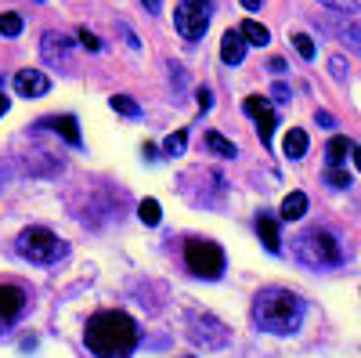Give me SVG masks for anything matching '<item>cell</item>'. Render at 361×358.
Listing matches in <instances>:
<instances>
[{
    "label": "cell",
    "instance_id": "11",
    "mask_svg": "<svg viewBox=\"0 0 361 358\" xmlns=\"http://www.w3.org/2000/svg\"><path fill=\"white\" fill-rule=\"evenodd\" d=\"M217 326H221V322H217L214 315H202V318L195 315V318H192V340H199L202 347H224V344H228V337L209 333V330H217Z\"/></svg>",
    "mask_w": 361,
    "mask_h": 358
},
{
    "label": "cell",
    "instance_id": "13",
    "mask_svg": "<svg viewBox=\"0 0 361 358\" xmlns=\"http://www.w3.org/2000/svg\"><path fill=\"white\" fill-rule=\"evenodd\" d=\"M221 58L228 66H238L246 58V40H243V33H235V29H228V33L221 37Z\"/></svg>",
    "mask_w": 361,
    "mask_h": 358
},
{
    "label": "cell",
    "instance_id": "6",
    "mask_svg": "<svg viewBox=\"0 0 361 358\" xmlns=\"http://www.w3.org/2000/svg\"><path fill=\"white\" fill-rule=\"evenodd\" d=\"M209 15H214V0H185L173 11V25L185 40H202L209 29Z\"/></svg>",
    "mask_w": 361,
    "mask_h": 358
},
{
    "label": "cell",
    "instance_id": "18",
    "mask_svg": "<svg viewBox=\"0 0 361 358\" xmlns=\"http://www.w3.org/2000/svg\"><path fill=\"white\" fill-rule=\"evenodd\" d=\"M238 33H243V40H246V44H253V47H264V44L271 40L267 25H260V22H253V18H246L243 25H238Z\"/></svg>",
    "mask_w": 361,
    "mask_h": 358
},
{
    "label": "cell",
    "instance_id": "15",
    "mask_svg": "<svg viewBox=\"0 0 361 358\" xmlns=\"http://www.w3.org/2000/svg\"><path fill=\"white\" fill-rule=\"evenodd\" d=\"M354 148H357V145H354L350 138H343V134H336L333 141H329V145H325V156H329V167H340V163H343L347 156H354Z\"/></svg>",
    "mask_w": 361,
    "mask_h": 358
},
{
    "label": "cell",
    "instance_id": "4",
    "mask_svg": "<svg viewBox=\"0 0 361 358\" xmlns=\"http://www.w3.org/2000/svg\"><path fill=\"white\" fill-rule=\"evenodd\" d=\"M15 250L29 261V264H54L58 257L66 253V243L58 239L51 228H25L22 235H18V243H15Z\"/></svg>",
    "mask_w": 361,
    "mask_h": 358
},
{
    "label": "cell",
    "instance_id": "36",
    "mask_svg": "<svg viewBox=\"0 0 361 358\" xmlns=\"http://www.w3.org/2000/svg\"><path fill=\"white\" fill-rule=\"evenodd\" d=\"M354 167L361 170V148H354Z\"/></svg>",
    "mask_w": 361,
    "mask_h": 358
},
{
    "label": "cell",
    "instance_id": "30",
    "mask_svg": "<svg viewBox=\"0 0 361 358\" xmlns=\"http://www.w3.org/2000/svg\"><path fill=\"white\" fill-rule=\"evenodd\" d=\"M271 95H275V102H289V87L286 83H275V87H271Z\"/></svg>",
    "mask_w": 361,
    "mask_h": 358
},
{
    "label": "cell",
    "instance_id": "28",
    "mask_svg": "<svg viewBox=\"0 0 361 358\" xmlns=\"http://www.w3.org/2000/svg\"><path fill=\"white\" fill-rule=\"evenodd\" d=\"M80 44H83L87 51H102V40H98L94 33H87V29H80Z\"/></svg>",
    "mask_w": 361,
    "mask_h": 358
},
{
    "label": "cell",
    "instance_id": "26",
    "mask_svg": "<svg viewBox=\"0 0 361 358\" xmlns=\"http://www.w3.org/2000/svg\"><path fill=\"white\" fill-rule=\"evenodd\" d=\"M318 4L333 8V11H357V0H318Z\"/></svg>",
    "mask_w": 361,
    "mask_h": 358
},
{
    "label": "cell",
    "instance_id": "35",
    "mask_svg": "<svg viewBox=\"0 0 361 358\" xmlns=\"http://www.w3.org/2000/svg\"><path fill=\"white\" fill-rule=\"evenodd\" d=\"M8 109H11V102H8V98H4V91H0V116H4V112H8Z\"/></svg>",
    "mask_w": 361,
    "mask_h": 358
},
{
    "label": "cell",
    "instance_id": "27",
    "mask_svg": "<svg viewBox=\"0 0 361 358\" xmlns=\"http://www.w3.org/2000/svg\"><path fill=\"white\" fill-rule=\"evenodd\" d=\"M329 69H333V80H347V62H343L340 54L329 58Z\"/></svg>",
    "mask_w": 361,
    "mask_h": 358
},
{
    "label": "cell",
    "instance_id": "21",
    "mask_svg": "<svg viewBox=\"0 0 361 358\" xmlns=\"http://www.w3.org/2000/svg\"><path fill=\"white\" fill-rule=\"evenodd\" d=\"M137 217H141L145 225H159V217H163L159 203H156V199H141V203H137Z\"/></svg>",
    "mask_w": 361,
    "mask_h": 358
},
{
    "label": "cell",
    "instance_id": "5",
    "mask_svg": "<svg viewBox=\"0 0 361 358\" xmlns=\"http://www.w3.org/2000/svg\"><path fill=\"white\" fill-rule=\"evenodd\" d=\"M185 264L195 279H221L224 275V250L217 243H209V239H192L185 246Z\"/></svg>",
    "mask_w": 361,
    "mask_h": 358
},
{
    "label": "cell",
    "instance_id": "9",
    "mask_svg": "<svg viewBox=\"0 0 361 358\" xmlns=\"http://www.w3.org/2000/svg\"><path fill=\"white\" fill-rule=\"evenodd\" d=\"M15 91H18V98H44L51 91V80L40 69H18L15 73Z\"/></svg>",
    "mask_w": 361,
    "mask_h": 358
},
{
    "label": "cell",
    "instance_id": "8",
    "mask_svg": "<svg viewBox=\"0 0 361 358\" xmlns=\"http://www.w3.org/2000/svg\"><path fill=\"white\" fill-rule=\"evenodd\" d=\"M243 109H246V116L257 119V134H260V141L271 145V134H275V124H279L275 112H271V102L260 98V95H250V98L243 102Z\"/></svg>",
    "mask_w": 361,
    "mask_h": 358
},
{
    "label": "cell",
    "instance_id": "32",
    "mask_svg": "<svg viewBox=\"0 0 361 358\" xmlns=\"http://www.w3.org/2000/svg\"><path fill=\"white\" fill-rule=\"evenodd\" d=\"M238 4H243L246 11H260V8L267 4V0H238Z\"/></svg>",
    "mask_w": 361,
    "mask_h": 358
},
{
    "label": "cell",
    "instance_id": "33",
    "mask_svg": "<svg viewBox=\"0 0 361 358\" xmlns=\"http://www.w3.org/2000/svg\"><path fill=\"white\" fill-rule=\"evenodd\" d=\"M209 105H214V95H209V91H199V109L206 112Z\"/></svg>",
    "mask_w": 361,
    "mask_h": 358
},
{
    "label": "cell",
    "instance_id": "23",
    "mask_svg": "<svg viewBox=\"0 0 361 358\" xmlns=\"http://www.w3.org/2000/svg\"><path fill=\"white\" fill-rule=\"evenodd\" d=\"M0 33H4V37H18L22 33V18L15 11H4V15H0Z\"/></svg>",
    "mask_w": 361,
    "mask_h": 358
},
{
    "label": "cell",
    "instance_id": "31",
    "mask_svg": "<svg viewBox=\"0 0 361 358\" xmlns=\"http://www.w3.org/2000/svg\"><path fill=\"white\" fill-rule=\"evenodd\" d=\"M119 29H123V37H127V44H130L134 51H141V40H137V37L130 33V25H119Z\"/></svg>",
    "mask_w": 361,
    "mask_h": 358
},
{
    "label": "cell",
    "instance_id": "22",
    "mask_svg": "<svg viewBox=\"0 0 361 358\" xmlns=\"http://www.w3.org/2000/svg\"><path fill=\"white\" fill-rule=\"evenodd\" d=\"M185 145H188V134H185V131H173V134L163 141V153H166V156H180V153H185Z\"/></svg>",
    "mask_w": 361,
    "mask_h": 358
},
{
    "label": "cell",
    "instance_id": "10",
    "mask_svg": "<svg viewBox=\"0 0 361 358\" xmlns=\"http://www.w3.org/2000/svg\"><path fill=\"white\" fill-rule=\"evenodd\" d=\"M69 47H73V44H69L62 33H44V40H40L44 62H51V66H58V69L69 66Z\"/></svg>",
    "mask_w": 361,
    "mask_h": 358
},
{
    "label": "cell",
    "instance_id": "3",
    "mask_svg": "<svg viewBox=\"0 0 361 358\" xmlns=\"http://www.w3.org/2000/svg\"><path fill=\"white\" fill-rule=\"evenodd\" d=\"M296 257L304 264H311V268H336L343 261V250H340V243L329 232L311 228V232H304L296 239Z\"/></svg>",
    "mask_w": 361,
    "mask_h": 358
},
{
    "label": "cell",
    "instance_id": "34",
    "mask_svg": "<svg viewBox=\"0 0 361 358\" xmlns=\"http://www.w3.org/2000/svg\"><path fill=\"white\" fill-rule=\"evenodd\" d=\"M145 4V11H152V15H159V8H163V0H141Z\"/></svg>",
    "mask_w": 361,
    "mask_h": 358
},
{
    "label": "cell",
    "instance_id": "1",
    "mask_svg": "<svg viewBox=\"0 0 361 358\" xmlns=\"http://www.w3.org/2000/svg\"><path fill=\"white\" fill-rule=\"evenodd\" d=\"M83 344L94 358H130L137 347V322L127 311H98L87 318Z\"/></svg>",
    "mask_w": 361,
    "mask_h": 358
},
{
    "label": "cell",
    "instance_id": "14",
    "mask_svg": "<svg viewBox=\"0 0 361 358\" xmlns=\"http://www.w3.org/2000/svg\"><path fill=\"white\" fill-rule=\"evenodd\" d=\"M40 127H51V131H58L69 145H83V138H80V124H76V116H51V119H44Z\"/></svg>",
    "mask_w": 361,
    "mask_h": 358
},
{
    "label": "cell",
    "instance_id": "29",
    "mask_svg": "<svg viewBox=\"0 0 361 358\" xmlns=\"http://www.w3.org/2000/svg\"><path fill=\"white\" fill-rule=\"evenodd\" d=\"M347 40L361 51V25H347Z\"/></svg>",
    "mask_w": 361,
    "mask_h": 358
},
{
    "label": "cell",
    "instance_id": "24",
    "mask_svg": "<svg viewBox=\"0 0 361 358\" xmlns=\"http://www.w3.org/2000/svg\"><path fill=\"white\" fill-rule=\"evenodd\" d=\"M325 185H329V189H347V185H350V174L340 170V167H329V170H325Z\"/></svg>",
    "mask_w": 361,
    "mask_h": 358
},
{
    "label": "cell",
    "instance_id": "2",
    "mask_svg": "<svg viewBox=\"0 0 361 358\" xmlns=\"http://www.w3.org/2000/svg\"><path fill=\"white\" fill-rule=\"evenodd\" d=\"M253 322H257V330H264V333L289 337V333L300 330V322H304V301H300L293 290L267 286V290L257 293V301H253Z\"/></svg>",
    "mask_w": 361,
    "mask_h": 358
},
{
    "label": "cell",
    "instance_id": "17",
    "mask_svg": "<svg viewBox=\"0 0 361 358\" xmlns=\"http://www.w3.org/2000/svg\"><path fill=\"white\" fill-rule=\"evenodd\" d=\"M282 148H286V156H289V160H304V153H307V131L293 127V131L286 134Z\"/></svg>",
    "mask_w": 361,
    "mask_h": 358
},
{
    "label": "cell",
    "instance_id": "25",
    "mask_svg": "<svg viewBox=\"0 0 361 358\" xmlns=\"http://www.w3.org/2000/svg\"><path fill=\"white\" fill-rule=\"evenodd\" d=\"M293 47H296L300 58H314V40H311L307 33H296V37H293Z\"/></svg>",
    "mask_w": 361,
    "mask_h": 358
},
{
    "label": "cell",
    "instance_id": "20",
    "mask_svg": "<svg viewBox=\"0 0 361 358\" xmlns=\"http://www.w3.org/2000/svg\"><path fill=\"white\" fill-rule=\"evenodd\" d=\"M112 109H116L119 116H127V119H137V116H141V105H137L130 95H116V98H112Z\"/></svg>",
    "mask_w": 361,
    "mask_h": 358
},
{
    "label": "cell",
    "instance_id": "19",
    "mask_svg": "<svg viewBox=\"0 0 361 358\" xmlns=\"http://www.w3.org/2000/svg\"><path fill=\"white\" fill-rule=\"evenodd\" d=\"M206 148H209L214 156H224V160H235V156H238V148H235L224 134H217V131H209V134H206Z\"/></svg>",
    "mask_w": 361,
    "mask_h": 358
},
{
    "label": "cell",
    "instance_id": "16",
    "mask_svg": "<svg viewBox=\"0 0 361 358\" xmlns=\"http://www.w3.org/2000/svg\"><path fill=\"white\" fill-rule=\"evenodd\" d=\"M304 214H307V196H304V192H289V196L282 199L279 217H282V221H300Z\"/></svg>",
    "mask_w": 361,
    "mask_h": 358
},
{
    "label": "cell",
    "instance_id": "7",
    "mask_svg": "<svg viewBox=\"0 0 361 358\" xmlns=\"http://www.w3.org/2000/svg\"><path fill=\"white\" fill-rule=\"evenodd\" d=\"M25 304H29V297H25L22 286L0 282V330H8L11 322H18L22 311H25Z\"/></svg>",
    "mask_w": 361,
    "mask_h": 358
},
{
    "label": "cell",
    "instance_id": "12",
    "mask_svg": "<svg viewBox=\"0 0 361 358\" xmlns=\"http://www.w3.org/2000/svg\"><path fill=\"white\" fill-rule=\"evenodd\" d=\"M257 232H260V243L267 253H279L282 250V239H279V221L271 214H257Z\"/></svg>",
    "mask_w": 361,
    "mask_h": 358
}]
</instances>
